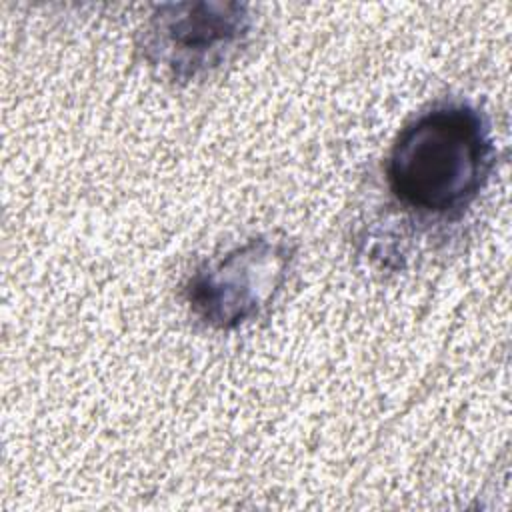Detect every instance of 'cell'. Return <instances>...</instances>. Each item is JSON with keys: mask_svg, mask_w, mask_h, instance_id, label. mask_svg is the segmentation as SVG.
<instances>
[{"mask_svg": "<svg viewBox=\"0 0 512 512\" xmlns=\"http://www.w3.org/2000/svg\"><path fill=\"white\" fill-rule=\"evenodd\" d=\"M496 162L486 116L464 102L438 104L396 136L386 182L406 210L454 220L478 198Z\"/></svg>", "mask_w": 512, "mask_h": 512, "instance_id": "6da1fadb", "label": "cell"}, {"mask_svg": "<svg viewBox=\"0 0 512 512\" xmlns=\"http://www.w3.org/2000/svg\"><path fill=\"white\" fill-rule=\"evenodd\" d=\"M292 260L290 242L252 238L224 258L198 268L186 284V300L206 326L238 328L270 306L288 278Z\"/></svg>", "mask_w": 512, "mask_h": 512, "instance_id": "3957f363", "label": "cell"}, {"mask_svg": "<svg viewBox=\"0 0 512 512\" xmlns=\"http://www.w3.org/2000/svg\"><path fill=\"white\" fill-rule=\"evenodd\" d=\"M250 26L248 8L240 2L162 4L142 30V52L162 76L188 84L234 58Z\"/></svg>", "mask_w": 512, "mask_h": 512, "instance_id": "7a4b0ae2", "label": "cell"}]
</instances>
